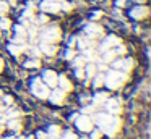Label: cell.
Instances as JSON below:
<instances>
[{
	"label": "cell",
	"instance_id": "1",
	"mask_svg": "<svg viewBox=\"0 0 151 139\" xmlns=\"http://www.w3.org/2000/svg\"><path fill=\"white\" fill-rule=\"evenodd\" d=\"M127 79H128V76L125 73H122V71H119V70H111L104 76V84L109 89H119Z\"/></svg>",
	"mask_w": 151,
	"mask_h": 139
},
{
	"label": "cell",
	"instance_id": "2",
	"mask_svg": "<svg viewBox=\"0 0 151 139\" xmlns=\"http://www.w3.org/2000/svg\"><path fill=\"white\" fill-rule=\"evenodd\" d=\"M31 91H33V94L36 97H39V99H47L49 94H50L49 86L44 84L39 78H34V79H33V83H31Z\"/></svg>",
	"mask_w": 151,
	"mask_h": 139
},
{
	"label": "cell",
	"instance_id": "3",
	"mask_svg": "<svg viewBox=\"0 0 151 139\" xmlns=\"http://www.w3.org/2000/svg\"><path fill=\"white\" fill-rule=\"evenodd\" d=\"M120 125H122L120 118H117L115 115H111V118L106 121V125H102L99 129H101V131H104L106 134H109V136H114L115 133L120 129Z\"/></svg>",
	"mask_w": 151,
	"mask_h": 139
},
{
	"label": "cell",
	"instance_id": "4",
	"mask_svg": "<svg viewBox=\"0 0 151 139\" xmlns=\"http://www.w3.org/2000/svg\"><path fill=\"white\" fill-rule=\"evenodd\" d=\"M41 37H42L44 42H50V44H54V42H57L60 39V29L57 28V26H50V28L44 29L42 34H41Z\"/></svg>",
	"mask_w": 151,
	"mask_h": 139
},
{
	"label": "cell",
	"instance_id": "5",
	"mask_svg": "<svg viewBox=\"0 0 151 139\" xmlns=\"http://www.w3.org/2000/svg\"><path fill=\"white\" fill-rule=\"evenodd\" d=\"M75 123H76V128L80 131H85V133H89L93 129V120L86 115H81V116H76L75 118Z\"/></svg>",
	"mask_w": 151,
	"mask_h": 139
},
{
	"label": "cell",
	"instance_id": "6",
	"mask_svg": "<svg viewBox=\"0 0 151 139\" xmlns=\"http://www.w3.org/2000/svg\"><path fill=\"white\" fill-rule=\"evenodd\" d=\"M120 44V39L117 37V36H109V37H106L104 39V42H102L101 45H99V52H106V50H109V48H112V47H115V45H119Z\"/></svg>",
	"mask_w": 151,
	"mask_h": 139
},
{
	"label": "cell",
	"instance_id": "7",
	"mask_svg": "<svg viewBox=\"0 0 151 139\" xmlns=\"http://www.w3.org/2000/svg\"><path fill=\"white\" fill-rule=\"evenodd\" d=\"M85 34L88 36L89 39L101 37V36H102V28H101V26H98V24H94V23H89V24L85 28Z\"/></svg>",
	"mask_w": 151,
	"mask_h": 139
},
{
	"label": "cell",
	"instance_id": "8",
	"mask_svg": "<svg viewBox=\"0 0 151 139\" xmlns=\"http://www.w3.org/2000/svg\"><path fill=\"white\" fill-rule=\"evenodd\" d=\"M106 107H107V112L111 115H119L122 112V105L119 99H107L106 100Z\"/></svg>",
	"mask_w": 151,
	"mask_h": 139
},
{
	"label": "cell",
	"instance_id": "9",
	"mask_svg": "<svg viewBox=\"0 0 151 139\" xmlns=\"http://www.w3.org/2000/svg\"><path fill=\"white\" fill-rule=\"evenodd\" d=\"M47 99H49L52 103H55V105H60V103L65 102V92H63L62 89H55V91H52V92L49 94Z\"/></svg>",
	"mask_w": 151,
	"mask_h": 139
},
{
	"label": "cell",
	"instance_id": "10",
	"mask_svg": "<svg viewBox=\"0 0 151 139\" xmlns=\"http://www.w3.org/2000/svg\"><path fill=\"white\" fill-rule=\"evenodd\" d=\"M42 81H44V84H47L49 87L57 86V74H55V71L46 70V71L42 73Z\"/></svg>",
	"mask_w": 151,
	"mask_h": 139
},
{
	"label": "cell",
	"instance_id": "11",
	"mask_svg": "<svg viewBox=\"0 0 151 139\" xmlns=\"http://www.w3.org/2000/svg\"><path fill=\"white\" fill-rule=\"evenodd\" d=\"M60 8V3L59 2H50V0H46V2H42V5H41V10L46 13H57Z\"/></svg>",
	"mask_w": 151,
	"mask_h": 139
},
{
	"label": "cell",
	"instance_id": "12",
	"mask_svg": "<svg viewBox=\"0 0 151 139\" xmlns=\"http://www.w3.org/2000/svg\"><path fill=\"white\" fill-rule=\"evenodd\" d=\"M146 15H148V8L143 6V5L135 6V8H132V11H130V16L133 19H141V18H145Z\"/></svg>",
	"mask_w": 151,
	"mask_h": 139
},
{
	"label": "cell",
	"instance_id": "13",
	"mask_svg": "<svg viewBox=\"0 0 151 139\" xmlns=\"http://www.w3.org/2000/svg\"><path fill=\"white\" fill-rule=\"evenodd\" d=\"M57 84H59V89H62L63 92H68V91H72V83L68 81V78H67L65 74H60V76H57Z\"/></svg>",
	"mask_w": 151,
	"mask_h": 139
},
{
	"label": "cell",
	"instance_id": "14",
	"mask_svg": "<svg viewBox=\"0 0 151 139\" xmlns=\"http://www.w3.org/2000/svg\"><path fill=\"white\" fill-rule=\"evenodd\" d=\"M41 52L42 53H46V55H54L57 52V45H54V44H50V42H41Z\"/></svg>",
	"mask_w": 151,
	"mask_h": 139
},
{
	"label": "cell",
	"instance_id": "15",
	"mask_svg": "<svg viewBox=\"0 0 151 139\" xmlns=\"http://www.w3.org/2000/svg\"><path fill=\"white\" fill-rule=\"evenodd\" d=\"M115 50L114 48H109V50H106V52H102V55H101V61L102 63H111L112 60L115 58Z\"/></svg>",
	"mask_w": 151,
	"mask_h": 139
},
{
	"label": "cell",
	"instance_id": "16",
	"mask_svg": "<svg viewBox=\"0 0 151 139\" xmlns=\"http://www.w3.org/2000/svg\"><path fill=\"white\" fill-rule=\"evenodd\" d=\"M78 45L81 50H86V48H93V41L86 36V37H80L78 39Z\"/></svg>",
	"mask_w": 151,
	"mask_h": 139
},
{
	"label": "cell",
	"instance_id": "17",
	"mask_svg": "<svg viewBox=\"0 0 151 139\" xmlns=\"http://www.w3.org/2000/svg\"><path fill=\"white\" fill-rule=\"evenodd\" d=\"M111 118V113H98V115L94 116V121L98 123V126L101 128L102 125H106V121Z\"/></svg>",
	"mask_w": 151,
	"mask_h": 139
},
{
	"label": "cell",
	"instance_id": "18",
	"mask_svg": "<svg viewBox=\"0 0 151 139\" xmlns=\"http://www.w3.org/2000/svg\"><path fill=\"white\" fill-rule=\"evenodd\" d=\"M85 74H86V81L91 79V78L96 74V65L93 63V61H89V63L86 65V68H85Z\"/></svg>",
	"mask_w": 151,
	"mask_h": 139
},
{
	"label": "cell",
	"instance_id": "19",
	"mask_svg": "<svg viewBox=\"0 0 151 139\" xmlns=\"http://www.w3.org/2000/svg\"><path fill=\"white\" fill-rule=\"evenodd\" d=\"M107 99H109V96L106 92H98L93 97V102H94V105H101V103H104Z\"/></svg>",
	"mask_w": 151,
	"mask_h": 139
},
{
	"label": "cell",
	"instance_id": "20",
	"mask_svg": "<svg viewBox=\"0 0 151 139\" xmlns=\"http://www.w3.org/2000/svg\"><path fill=\"white\" fill-rule=\"evenodd\" d=\"M23 50H24V45L23 44H13V42H12V44L8 45V52L13 53V55H20Z\"/></svg>",
	"mask_w": 151,
	"mask_h": 139
},
{
	"label": "cell",
	"instance_id": "21",
	"mask_svg": "<svg viewBox=\"0 0 151 139\" xmlns=\"http://www.w3.org/2000/svg\"><path fill=\"white\" fill-rule=\"evenodd\" d=\"M133 60L132 58H122V65H120V68L124 70V73H128V71L133 68Z\"/></svg>",
	"mask_w": 151,
	"mask_h": 139
},
{
	"label": "cell",
	"instance_id": "22",
	"mask_svg": "<svg viewBox=\"0 0 151 139\" xmlns=\"http://www.w3.org/2000/svg\"><path fill=\"white\" fill-rule=\"evenodd\" d=\"M47 134H49V136H54V138H59L60 128H59L57 125H50L49 128H47Z\"/></svg>",
	"mask_w": 151,
	"mask_h": 139
},
{
	"label": "cell",
	"instance_id": "23",
	"mask_svg": "<svg viewBox=\"0 0 151 139\" xmlns=\"http://www.w3.org/2000/svg\"><path fill=\"white\" fill-rule=\"evenodd\" d=\"M102 84H104V74H102V73L94 74V81H93V86H94V87H99V86H102Z\"/></svg>",
	"mask_w": 151,
	"mask_h": 139
},
{
	"label": "cell",
	"instance_id": "24",
	"mask_svg": "<svg viewBox=\"0 0 151 139\" xmlns=\"http://www.w3.org/2000/svg\"><path fill=\"white\" fill-rule=\"evenodd\" d=\"M8 128H10V129H20L21 128V121H20V120H17V118L8 120Z\"/></svg>",
	"mask_w": 151,
	"mask_h": 139
},
{
	"label": "cell",
	"instance_id": "25",
	"mask_svg": "<svg viewBox=\"0 0 151 139\" xmlns=\"http://www.w3.org/2000/svg\"><path fill=\"white\" fill-rule=\"evenodd\" d=\"M86 63V60H85V57H73V66H76V68H80V66H83V65Z\"/></svg>",
	"mask_w": 151,
	"mask_h": 139
},
{
	"label": "cell",
	"instance_id": "26",
	"mask_svg": "<svg viewBox=\"0 0 151 139\" xmlns=\"http://www.w3.org/2000/svg\"><path fill=\"white\" fill-rule=\"evenodd\" d=\"M24 66H26V68H39L41 66V61L37 60V58H34V60L26 61V63H24Z\"/></svg>",
	"mask_w": 151,
	"mask_h": 139
},
{
	"label": "cell",
	"instance_id": "27",
	"mask_svg": "<svg viewBox=\"0 0 151 139\" xmlns=\"http://www.w3.org/2000/svg\"><path fill=\"white\" fill-rule=\"evenodd\" d=\"M15 32H17V36L18 37H24V36H26V29L23 28V26H15Z\"/></svg>",
	"mask_w": 151,
	"mask_h": 139
},
{
	"label": "cell",
	"instance_id": "28",
	"mask_svg": "<svg viewBox=\"0 0 151 139\" xmlns=\"http://www.w3.org/2000/svg\"><path fill=\"white\" fill-rule=\"evenodd\" d=\"M60 139H78V138H76V134H75L73 131H65Z\"/></svg>",
	"mask_w": 151,
	"mask_h": 139
},
{
	"label": "cell",
	"instance_id": "29",
	"mask_svg": "<svg viewBox=\"0 0 151 139\" xmlns=\"http://www.w3.org/2000/svg\"><path fill=\"white\" fill-rule=\"evenodd\" d=\"M0 28H2V29H8V28H10V19L2 18V19H0Z\"/></svg>",
	"mask_w": 151,
	"mask_h": 139
},
{
	"label": "cell",
	"instance_id": "30",
	"mask_svg": "<svg viewBox=\"0 0 151 139\" xmlns=\"http://www.w3.org/2000/svg\"><path fill=\"white\" fill-rule=\"evenodd\" d=\"M75 76L78 78V79H83V78H85V70H83L81 66H80V68H76V71H75Z\"/></svg>",
	"mask_w": 151,
	"mask_h": 139
},
{
	"label": "cell",
	"instance_id": "31",
	"mask_svg": "<svg viewBox=\"0 0 151 139\" xmlns=\"http://www.w3.org/2000/svg\"><path fill=\"white\" fill-rule=\"evenodd\" d=\"M101 129H94V131H93V129H91V139H99V138H101Z\"/></svg>",
	"mask_w": 151,
	"mask_h": 139
},
{
	"label": "cell",
	"instance_id": "32",
	"mask_svg": "<svg viewBox=\"0 0 151 139\" xmlns=\"http://www.w3.org/2000/svg\"><path fill=\"white\" fill-rule=\"evenodd\" d=\"M73 57H75V52H73L72 48H70V50H67V52H65V58H67V60H72Z\"/></svg>",
	"mask_w": 151,
	"mask_h": 139
},
{
	"label": "cell",
	"instance_id": "33",
	"mask_svg": "<svg viewBox=\"0 0 151 139\" xmlns=\"http://www.w3.org/2000/svg\"><path fill=\"white\" fill-rule=\"evenodd\" d=\"M20 115V112H17V110H13V112H7V116L8 118H15V116Z\"/></svg>",
	"mask_w": 151,
	"mask_h": 139
},
{
	"label": "cell",
	"instance_id": "34",
	"mask_svg": "<svg viewBox=\"0 0 151 139\" xmlns=\"http://www.w3.org/2000/svg\"><path fill=\"white\" fill-rule=\"evenodd\" d=\"M8 10V5L5 2H0V13H4V11H7Z\"/></svg>",
	"mask_w": 151,
	"mask_h": 139
},
{
	"label": "cell",
	"instance_id": "35",
	"mask_svg": "<svg viewBox=\"0 0 151 139\" xmlns=\"http://www.w3.org/2000/svg\"><path fill=\"white\" fill-rule=\"evenodd\" d=\"M46 21H49L46 16H39V18H37V23H41V24H42V23H46Z\"/></svg>",
	"mask_w": 151,
	"mask_h": 139
},
{
	"label": "cell",
	"instance_id": "36",
	"mask_svg": "<svg viewBox=\"0 0 151 139\" xmlns=\"http://www.w3.org/2000/svg\"><path fill=\"white\" fill-rule=\"evenodd\" d=\"M93 112V107H85V108H83V113H85V115H86V113H91Z\"/></svg>",
	"mask_w": 151,
	"mask_h": 139
},
{
	"label": "cell",
	"instance_id": "37",
	"mask_svg": "<svg viewBox=\"0 0 151 139\" xmlns=\"http://www.w3.org/2000/svg\"><path fill=\"white\" fill-rule=\"evenodd\" d=\"M62 6H63V10H67V11L72 8V6H70V3H62ZM62 6H60V8H62Z\"/></svg>",
	"mask_w": 151,
	"mask_h": 139
},
{
	"label": "cell",
	"instance_id": "38",
	"mask_svg": "<svg viewBox=\"0 0 151 139\" xmlns=\"http://www.w3.org/2000/svg\"><path fill=\"white\" fill-rule=\"evenodd\" d=\"M4 100H5V102H7V103H12V102H13L10 96H5V97H4Z\"/></svg>",
	"mask_w": 151,
	"mask_h": 139
},
{
	"label": "cell",
	"instance_id": "39",
	"mask_svg": "<svg viewBox=\"0 0 151 139\" xmlns=\"http://www.w3.org/2000/svg\"><path fill=\"white\" fill-rule=\"evenodd\" d=\"M115 3H117V6H124L125 5V0H117Z\"/></svg>",
	"mask_w": 151,
	"mask_h": 139
},
{
	"label": "cell",
	"instance_id": "40",
	"mask_svg": "<svg viewBox=\"0 0 151 139\" xmlns=\"http://www.w3.org/2000/svg\"><path fill=\"white\" fill-rule=\"evenodd\" d=\"M37 136H39V139H46V134H44V133H37Z\"/></svg>",
	"mask_w": 151,
	"mask_h": 139
},
{
	"label": "cell",
	"instance_id": "41",
	"mask_svg": "<svg viewBox=\"0 0 151 139\" xmlns=\"http://www.w3.org/2000/svg\"><path fill=\"white\" fill-rule=\"evenodd\" d=\"M99 16H101V11H96L94 15H93V18H99Z\"/></svg>",
	"mask_w": 151,
	"mask_h": 139
},
{
	"label": "cell",
	"instance_id": "42",
	"mask_svg": "<svg viewBox=\"0 0 151 139\" xmlns=\"http://www.w3.org/2000/svg\"><path fill=\"white\" fill-rule=\"evenodd\" d=\"M4 70V60H2V58H0V71Z\"/></svg>",
	"mask_w": 151,
	"mask_h": 139
},
{
	"label": "cell",
	"instance_id": "43",
	"mask_svg": "<svg viewBox=\"0 0 151 139\" xmlns=\"http://www.w3.org/2000/svg\"><path fill=\"white\" fill-rule=\"evenodd\" d=\"M47 139H57V138H54V136H49V138H47Z\"/></svg>",
	"mask_w": 151,
	"mask_h": 139
},
{
	"label": "cell",
	"instance_id": "44",
	"mask_svg": "<svg viewBox=\"0 0 151 139\" xmlns=\"http://www.w3.org/2000/svg\"><path fill=\"white\" fill-rule=\"evenodd\" d=\"M28 139H34V136H29V138H28Z\"/></svg>",
	"mask_w": 151,
	"mask_h": 139
},
{
	"label": "cell",
	"instance_id": "45",
	"mask_svg": "<svg viewBox=\"0 0 151 139\" xmlns=\"http://www.w3.org/2000/svg\"><path fill=\"white\" fill-rule=\"evenodd\" d=\"M2 129H4V126H2V125H0V131H2Z\"/></svg>",
	"mask_w": 151,
	"mask_h": 139
},
{
	"label": "cell",
	"instance_id": "46",
	"mask_svg": "<svg viewBox=\"0 0 151 139\" xmlns=\"http://www.w3.org/2000/svg\"><path fill=\"white\" fill-rule=\"evenodd\" d=\"M137 2H145V0H137Z\"/></svg>",
	"mask_w": 151,
	"mask_h": 139
},
{
	"label": "cell",
	"instance_id": "47",
	"mask_svg": "<svg viewBox=\"0 0 151 139\" xmlns=\"http://www.w3.org/2000/svg\"><path fill=\"white\" fill-rule=\"evenodd\" d=\"M50 2H57V0H50Z\"/></svg>",
	"mask_w": 151,
	"mask_h": 139
},
{
	"label": "cell",
	"instance_id": "48",
	"mask_svg": "<svg viewBox=\"0 0 151 139\" xmlns=\"http://www.w3.org/2000/svg\"><path fill=\"white\" fill-rule=\"evenodd\" d=\"M7 139H13V138H7Z\"/></svg>",
	"mask_w": 151,
	"mask_h": 139
},
{
	"label": "cell",
	"instance_id": "49",
	"mask_svg": "<svg viewBox=\"0 0 151 139\" xmlns=\"http://www.w3.org/2000/svg\"><path fill=\"white\" fill-rule=\"evenodd\" d=\"M81 139H86V138H81Z\"/></svg>",
	"mask_w": 151,
	"mask_h": 139
}]
</instances>
